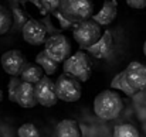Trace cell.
<instances>
[{"mask_svg": "<svg viewBox=\"0 0 146 137\" xmlns=\"http://www.w3.org/2000/svg\"><path fill=\"white\" fill-rule=\"evenodd\" d=\"M87 52H90L94 58H98V59L109 58L112 55V52H113V37H112V33L109 30H105L104 36L101 37V40L95 45L88 48Z\"/></svg>", "mask_w": 146, "mask_h": 137, "instance_id": "12", "label": "cell"}, {"mask_svg": "<svg viewBox=\"0 0 146 137\" xmlns=\"http://www.w3.org/2000/svg\"><path fill=\"white\" fill-rule=\"evenodd\" d=\"M17 134L19 137H40L37 127L33 123H26V124L20 126V129L17 130Z\"/></svg>", "mask_w": 146, "mask_h": 137, "instance_id": "22", "label": "cell"}, {"mask_svg": "<svg viewBox=\"0 0 146 137\" xmlns=\"http://www.w3.org/2000/svg\"><path fill=\"white\" fill-rule=\"evenodd\" d=\"M33 4L37 6L40 14H41L43 17H46V16L54 14V13H57V11L60 10V4H61V1H58V0H48V1H47V0H44V1L34 0Z\"/></svg>", "mask_w": 146, "mask_h": 137, "instance_id": "18", "label": "cell"}, {"mask_svg": "<svg viewBox=\"0 0 146 137\" xmlns=\"http://www.w3.org/2000/svg\"><path fill=\"white\" fill-rule=\"evenodd\" d=\"M143 52H145V57H146V41H145V44H143Z\"/></svg>", "mask_w": 146, "mask_h": 137, "instance_id": "27", "label": "cell"}, {"mask_svg": "<svg viewBox=\"0 0 146 137\" xmlns=\"http://www.w3.org/2000/svg\"><path fill=\"white\" fill-rule=\"evenodd\" d=\"M11 102L17 103L21 107H34L37 105L34 85H30V84H26L21 81V84L17 86V89L14 92Z\"/></svg>", "mask_w": 146, "mask_h": 137, "instance_id": "11", "label": "cell"}, {"mask_svg": "<svg viewBox=\"0 0 146 137\" xmlns=\"http://www.w3.org/2000/svg\"><path fill=\"white\" fill-rule=\"evenodd\" d=\"M118 14V3L116 1H105L99 13L94 14L92 20L99 26H108L111 24Z\"/></svg>", "mask_w": 146, "mask_h": 137, "instance_id": "13", "label": "cell"}, {"mask_svg": "<svg viewBox=\"0 0 146 137\" xmlns=\"http://www.w3.org/2000/svg\"><path fill=\"white\" fill-rule=\"evenodd\" d=\"M34 92H36L37 103L41 106L51 107L58 102L57 91H55V82H52L47 75L37 85H34Z\"/></svg>", "mask_w": 146, "mask_h": 137, "instance_id": "8", "label": "cell"}, {"mask_svg": "<svg viewBox=\"0 0 146 137\" xmlns=\"http://www.w3.org/2000/svg\"><path fill=\"white\" fill-rule=\"evenodd\" d=\"M72 36H74V40L77 41V44L80 45V48L87 51L88 48L95 45L104 34H102L101 26L91 18V20L78 23L75 26V28L72 30Z\"/></svg>", "mask_w": 146, "mask_h": 137, "instance_id": "4", "label": "cell"}, {"mask_svg": "<svg viewBox=\"0 0 146 137\" xmlns=\"http://www.w3.org/2000/svg\"><path fill=\"white\" fill-rule=\"evenodd\" d=\"M113 137H139V132L132 124H118L113 130Z\"/></svg>", "mask_w": 146, "mask_h": 137, "instance_id": "21", "label": "cell"}, {"mask_svg": "<svg viewBox=\"0 0 146 137\" xmlns=\"http://www.w3.org/2000/svg\"><path fill=\"white\" fill-rule=\"evenodd\" d=\"M123 109L122 97L113 91H102L94 99V112L99 119L113 120Z\"/></svg>", "mask_w": 146, "mask_h": 137, "instance_id": "1", "label": "cell"}, {"mask_svg": "<svg viewBox=\"0 0 146 137\" xmlns=\"http://www.w3.org/2000/svg\"><path fill=\"white\" fill-rule=\"evenodd\" d=\"M58 11L68 21L78 24L94 17V3L90 0H62Z\"/></svg>", "mask_w": 146, "mask_h": 137, "instance_id": "2", "label": "cell"}, {"mask_svg": "<svg viewBox=\"0 0 146 137\" xmlns=\"http://www.w3.org/2000/svg\"><path fill=\"white\" fill-rule=\"evenodd\" d=\"M44 47H46L44 51L47 52V55L50 58H52L55 62H65L71 57V44L68 38L62 34L48 37Z\"/></svg>", "mask_w": 146, "mask_h": 137, "instance_id": "6", "label": "cell"}, {"mask_svg": "<svg viewBox=\"0 0 146 137\" xmlns=\"http://www.w3.org/2000/svg\"><path fill=\"white\" fill-rule=\"evenodd\" d=\"M125 78L126 82L129 84V86L136 92L145 91L146 89V65L141 62H131L125 69Z\"/></svg>", "mask_w": 146, "mask_h": 137, "instance_id": "9", "label": "cell"}, {"mask_svg": "<svg viewBox=\"0 0 146 137\" xmlns=\"http://www.w3.org/2000/svg\"><path fill=\"white\" fill-rule=\"evenodd\" d=\"M55 132H57V137H81L78 123L75 120H71V119L61 120L57 124Z\"/></svg>", "mask_w": 146, "mask_h": 137, "instance_id": "15", "label": "cell"}, {"mask_svg": "<svg viewBox=\"0 0 146 137\" xmlns=\"http://www.w3.org/2000/svg\"><path fill=\"white\" fill-rule=\"evenodd\" d=\"M1 68L4 72H7L9 75H11V78H20L24 67L29 64L26 61V57L23 55L21 51L19 49H9L6 51L1 58Z\"/></svg>", "mask_w": 146, "mask_h": 137, "instance_id": "7", "label": "cell"}, {"mask_svg": "<svg viewBox=\"0 0 146 137\" xmlns=\"http://www.w3.org/2000/svg\"><path fill=\"white\" fill-rule=\"evenodd\" d=\"M40 21H41V23H43V26L46 27L48 37H52V36H60V34H61V31H62V30L57 28V27H55V26L52 24V21H51V17H50V16H46V17H43V18H41Z\"/></svg>", "mask_w": 146, "mask_h": 137, "instance_id": "23", "label": "cell"}, {"mask_svg": "<svg viewBox=\"0 0 146 137\" xmlns=\"http://www.w3.org/2000/svg\"><path fill=\"white\" fill-rule=\"evenodd\" d=\"M13 26V16L11 11L0 4V36L6 34Z\"/></svg>", "mask_w": 146, "mask_h": 137, "instance_id": "20", "label": "cell"}, {"mask_svg": "<svg viewBox=\"0 0 146 137\" xmlns=\"http://www.w3.org/2000/svg\"><path fill=\"white\" fill-rule=\"evenodd\" d=\"M64 74H68L80 82H87L92 74V62L87 52H75L64 62Z\"/></svg>", "mask_w": 146, "mask_h": 137, "instance_id": "3", "label": "cell"}, {"mask_svg": "<svg viewBox=\"0 0 146 137\" xmlns=\"http://www.w3.org/2000/svg\"><path fill=\"white\" fill-rule=\"evenodd\" d=\"M36 64L43 68V71L47 74V76L55 74L57 69H58V62H55L52 58H50L46 51H41V52L37 54V57H36Z\"/></svg>", "mask_w": 146, "mask_h": 137, "instance_id": "17", "label": "cell"}, {"mask_svg": "<svg viewBox=\"0 0 146 137\" xmlns=\"http://www.w3.org/2000/svg\"><path fill=\"white\" fill-rule=\"evenodd\" d=\"M111 88H113V89H119V91H122L123 93H126L128 96H133L136 91L135 89H132L131 86H129V84L126 82V78H125V72L122 71V72H119L113 79H112V82H111Z\"/></svg>", "mask_w": 146, "mask_h": 137, "instance_id": "19", "label": "cell"}, {"mask_svg": "<svg viewBox=\"0 0 146 137\" xmlns=\"http://www.w3.org/2000/svg\"><path fill=\"white\" fill-rule=\"evenodd\" d=\"M21 84V79L20 78H11L10 82H9V99L11 100L13 96H14V92L17 89V86Z\"/></svg>", "mask_w": 146, "mask_h": 137, "instance_id": "25", "label": "cell"}, {"mask_svg": "<svg viewBox=\"0 0 146 137\" xmlns=\"http://www.w3.org/2000/svg\"><path fill=\"white\" fill-rule=\"evenodd\" d=\"M11 16H13L11 28L14 30V33H21L23 28L26 27V24L29 23V20L31 18L21 7H13L11 9Z\"/></svg>", "mask_w": 146, "mask_h": 137, "instance_id": "16", "label": "cell"}, {"mask_svg": "<svg viewBox=\"0 0 146 137\" xmlns=\"http://www.w3.org/2000/svg\"><path fill=\"white\" fill-rule=\"evenodd\" d=\"M57 97L62 102H77L81 97L82 86L78 79L68 74H61L55 81Z\"/></svg>", "mask_w": 146, "mask_h": 137, "instance_id": "5", "label": "cell"}, {"mask_svg": "<svg viewBox=\"0 0 146 137\" xmlns=\"http://www.w3.org/2000/svg\"><path fill=\"white\" fill-rule=\"evenodd\" d=\"M23 38L26 43H29L30 45H41L46 44L47 41V30L43 26V23L40 20H34L30 18L29 23L26 24V27L21 31Z\"/></svg>", "mask_w": 146, "mask_h": 137, "instance_id": "10", "label": "cell"}, {"mask_svg": "<svg viewBox=\"0 0 146 137\" xmlns=\"http://www.w3.org/2000/svg\"><path fill=\"white\" fill-rule=\"evenodd\" d=\"M128 6L133 7V9H145L146 7V0H128Z\"/></svg>", "mask_w": 146, "mask_h": 137, "instance_id": "26", "label": "cell"}, {"mask_svg": "<svg viewBox=\"0 0 146 137\" xmlns=\"http://www.w3.org/2000/svg\"><path fill=\"white\" fill-rule=\"evenodd\" d=\"M52 16L58 20V23H60V28H61V30H68V28H72V30H74V28H75V26H77V24H74V23L68 21L67 18H64V17H62V14H61L60 11L54 13Z\"/></svg>", "mask_w": 146, "mask_h": 137, "instance_id": "24", "label": "cell"}, {"mask_svg": "<svg viewBox=\"0 0 146 137\" xmlns=\"http://www.w3.org/2000/svg\"><path fill=\"white\" fill-rule=\"evenodd\" d=\"M46 72L43 71V68L37 64H27L20 75V79L26 84H30V85H37L46 75Z\"/></svg>", "mask_w": 146, "mask_h": 137, "instance_id": "14", "label": "cell"}]
</instances>
